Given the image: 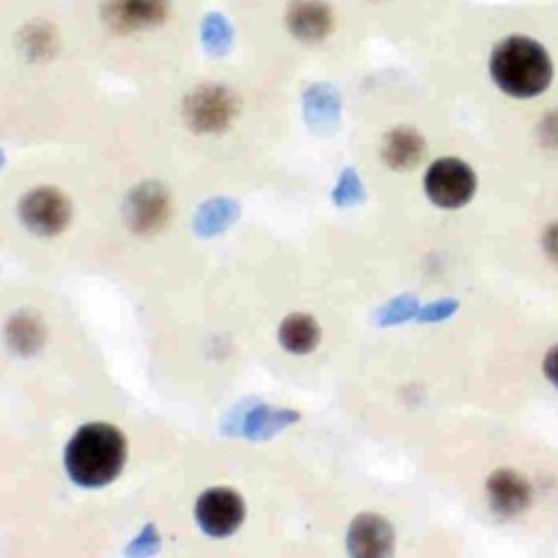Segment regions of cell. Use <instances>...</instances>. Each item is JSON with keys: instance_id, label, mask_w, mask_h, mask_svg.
<instances>
[{"instance_id": "1", "label": "cell", "mask_w": 558, "mask_h": 558, "mask_svg": "<svg viewBox=\"0 0 558 558\" xmlns=\"http://www.w3.org/2000/svg\"><path fill=\"white\" fill-rule=\"evenodd\" d=\"M126 460V440L122 432L107 423L81 427L65 449V469L70 477L85 486L98 488L118 477Z\"/></svg>"}, {"instance_id": "2", "label": "cell", "mask_w": 558, "mask_h": 558, "mask_svg": "<svg viewBox=\"0 0 558 558\" xmlns=\"http://www.w3.org/2000/svg\"><path fill=\"white\" fill-rule=\"evenodd\" d=\"M551 74L554 68L547 50L525 35L506 37L490 54L493 81L514 98L538 96L551 83Z\"/></svg>"}, {"instance_id": "3", "label": "cell", "mask_w": 558, "mask_h": 558, "mask_svg": "<svg viewBox=\"0 0 558 558\" xmlns=\"http://www.w3.org/2000/svg\"><path fill=\"white\" fill-rule=\"evenodd\" d=\"M240 111L235 94L218 83L194 87L183 100V120L196 133L225 131Z\"/></svg>"}, {"instance_id": "4", "label": "cell", "mask_w": 558, "mask_h": 558, "mask_svg": "<svg viewBox=\"0 0 558 558\" xmlns=\"http://www.w3.org/2000/svg\"><path fill=\"white\" fill-rule=\"evenodd\" d=\"M425 192L440 207H462L475 192V172L462 159H436L427 168Z\"/></svg>"}, {"instance_id": "5", "label": "cell", "mask_w": 558, "mask_h": 558, "mask_svg": "<svg viewBox=\"0 0 558 558\" xmlns=\"http://www.w3.org/2000/svg\"><path fill=\"white\" fill-rule=\"evenodd\" d=\"M20 218L37 235H54L63 231L72 218L68 196L50 185L31 190L20 201Z\"/></svg>"}, {"instance_id": "6", "label": "cell", "mask_w": 558, "mask_h": 558, "mask_svg": "<svg viewBox=\"0 0 558 558\" xmlns=\"http://www.w3.org/2000/svg\"><path fill=\"white\" fill-rule=\"evenodd\" d=\"M126 225L137 233H155L170 218V194L161 183L148 181L133 187L124 201Z\"/></svg>"}, {"instance_id": "7", "label": "cell", "mask_w": 558, "mask_h": 558, "mask_svg": "<svg viewBox=\"0 0 558 558\" xmlns=\"http://www.w3.org/2000/svg\"><path fill=\"white\" fill-rule=\"evenodd\" d=\"M244 519V501L233 488H209L196 501V521L209 536L233 534Z\"/></svg>"}, {"instance_id": "8", "label": "cell", "mask_w": 558, "mask_h": 558, "mask_svg": "<svg viewBox=\"0 0 558 558\" xmlns=\"http://www.w3.org/2000/svg\"><path fill=\"white\" fill-rule=\"evenodd\" d=\"M168 0H107L102 22L120 35L137 33L161 24L168 15Z\"/></svg>"}, {"instance_id": "9", "label": "cell", "mask_w": 558, "mask_h": 558, "mask_svg": "<svg viewBox=\"0 0 558 558\" xmlns=\"http://www.w3.org/2000/svg\"><path fill=\"white\" fill-rule=\"evenodd\" d=\"M395 532L379 514H360L349 525L347 545L353 556H386L392 551Z\"/></svg>"}, {"instance_id": "10", "label": "cell", "mask_w": 558, "mask_h": 558, "mask_svg": "<svg viewBox=\"0 0 558 558\" xmlns=\"http://www.w3.org/2000/svg\"><path fill=\"white\" fill-rule=\"evenodd\" d=\"M532 488L517 471L501 469L495 471L488 480V499L495 512L504 517H512L523 512L530 506Z\"/></svg>"}, {"instance_id": "11", "label": "cell", "mask_w": 558, "mask_h": 558, "mask_svg": "<svg viewBox=\"0 0 558 558\" xmlns=\"http://www.w3.org/2000/svg\"><path fill=\"white\" fill-rule=\"evenodd\" d=\"M286 24L294 37L303 41H318L331 31L333 15L320 0H294L288 7Z\"/></svg>"}, {"instance_id": "12", "label": "cell", "mask_w": 558, "mask_h": 558, "mask_svg": "<svg viewBox=\"0 0 558 558\" xmlns=\"http://www.w3.org/2000/svg\"><path fill=\"white\" fill-rule=\"evenodd\" d=\"M384 161L395 170H410L414 168L425 155L423 137L408 126L392 129L381 144Z\"/></svg>"}, {"instance_id": "13", "label": "cell", "mask_w": 558, "mask_h": 558, "mask_svg": "<svg viewBox=\"0 0 558 558\" xmlns=\"http://www.w3.org/2000/svg\"><path fill=\"white\" fill-rule=\"evenodd\" d=\"M299 418L292 410H277L268 405H255L242 418V434L251 440H266L279 434L283 427Z\"/></svg>"}, {"instance_id": "14", "label": "cell", "mask_w": 558, "mask_h": 558, "mask_svg": "<svg viewBox=\"0 0 558 558\" xmlns=\"http://www.w3.org/2000/svg\"><path fill=\"white\" fill-rule=\"evenodd\" d=\"M318 340L320 329L310 314H290L279 327V342L290 353H310Z\"/></svg>"}, {"instance_id": "15", "label": "cell", "mask_w": 558, "mask_h": 558, "mask_svg": "<svg viewBox=\"0 0 558 558\" xmlns=\"http://www.w3.org/2000/svg\"><path fill=\"white\" fill-rule=\"evenodd\" d=\"M46 340V327L41 320L28 312L15 314L7 323V344L22 355L35 353Z\"/></svg>"}, {"instance_id": "16", "label": "cell", "mask_w": 558, "mask_h": 558, "mask_svg": "<svg viewBox=\"0 0 558 558\" xmlns=\"http://www.w3.org/2000/svg\"><path fill=\"white\" fill-rule=\"evenodd\" d=\"M238 203L231 198H211L198 207L194 229L201 235H216L227 231L238 220Z\"/></svg>"}, {"instance_id": "17", "label": "cell", "mask_w": 558, "mask_h": 558, "mask_svg": "<svg viewBox=\"0 0 558 558\" xmlns=\"http://www.w3.org/2000/svg\"><path fill=\"white\" fill-rule=\"evenodd\" d=\"M418 312V303L414 296L403 294V296H395L390 303H386L377 314H375V323L377 325H397L408 320L410 316H416Z\"/></svg>"}, {"instance_id": "18", "label": "cell", "mask_w": 558, "mask_h": 558, "mask_svg": "<svg viewBox=\"0 0 558 558\" xmlns=\"http://www.w3.org/2000/svg\"><path fill=\"white\" fill-rule=\"evenodd\" d=\"M333 201L336 205L340 207H353L357 203L364 201V190L360 185V179L355 177V172L347 170L340 181H338V187L333 190Z\"/></svg>"}, {"instance_id": "19", "label": "cell", "mask_w": 558, "mask_h": 558, "mask_svg": "<svg viewBox=\"0 0 558 558\" xmlns=\"http://www.w3.org/2000/svg\"><path fill=\"white\" fill-rule=\"evenodd\" d=\"M456 307H458V301H453V299H440V301L429 303L427 307L418 310V312H416V318H418V320H425V323L442 320V318L451 316V314L456 312Z\"/></svg>"}, {"instance_id": "20", "label": "cell", "mask_w": 558, "mask_h": 558, "mask_svg": "<svg viewBox=\"0 0 558 558\" xmlns=\"http://www.w3.org/2000/svg\"><path fill=\"white\" fill-rule=\"evenodd\" d=\"M146 543H150V545H155V547H157V543H159V536H157V532H155L153 525H146V527L142 530V534L133 541V549H131V551H135V554H150V547H146Z\"/></svg>"}, {"instance_id": "21", "label": "cell", "mask_w": 558, "mask_h": 558, "mask_svg": "<svg viewBox=\"0 0 558 558\" xmlns=\"http://www.w3.org/2000/svg\"><path fill=\"white\" fill-rule=\"evenodd\" d=\"M543 371L547 375V379L558 386V344H554L547 355H545V362H543Z\"/></svg>"}, {"instance_id": "22", "label": "cell", "mask_w": 558, "mask_h": 558, "mask_svg": "<svg viewBox=\"0 0 558 558\" xmlns=\"http://www.w3.org/2000/svg\"><path fill=\"white\" fill-rule=\"evenodd\" d=\"M543 242H545L547 255L558 264V225H551V227L545 231Z\"/></svg>"}, {"instance_id": "23", "label": "cell", "mask_w": 558, "mask_h": 558, "mask_svg": "<svg viewBox=\"0 0 558 558\" xmlns=\"http://www.w3.org/2000/svg\"><path fill=\"white\" fill-rule=\"evenodd\" d=\"M0 166H2V153H0Z\"/></svg>"}]
</instances>
